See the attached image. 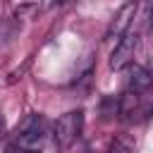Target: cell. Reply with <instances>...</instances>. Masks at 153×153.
<instances>
[{
  "label": "cell",
  "mask_w": 153,
  "mask_h": 153,
  "mask_svg": "<svg viewBox=\"0 0 153 153\" xmlns=\"http://www.w3.org/2000/svg\"><path fill=\"white\" fill-rule=\"evenodd\" d=\"M120 112L129 120V122H141L146 117L153 115V88L134 93V91H124L122 100H120Z\"/></svg>",
  "instance_id": "6da1fadb"
},
{
  "label": "cell",
  "mask_w": 153,
  "mask_h": 153,
  "mask_svg": "<svg viewBox=\"0 0 153 153\" xmlns=\"http://www.w3.org/2000/svg\"><path fill=\"white\" fill-rule=\"evenodd\" d=\"M81 127H84V112H81V110H69V112H65V115L55 122V127H53L55 143H57L60 148H69V146L79 139Z\"/></svg>",
  "instance_id": "7a4b0ae2"
},
{
  "label": "cell",
  "mask_w": 153,
  "mask_h": 153,
  "mask_svg": "<svg viewBox=\"0 0 153 153\" xmlns=\"http://www.w3.org/2000/svg\"><path fill=\"white\" fill-rule=\"evenodd\" d=\"M136 48H139V33L129 29V31L115 43V50H112V55H110V69L120 72V69H124V67H131Z\"/></svg>",
  "instance_id": "3957f363"
},
{
  "label": "cell",
  "mask_w": 153,
  "mask_h": 153,
  "mask_svg": "<svg viewBox=\"0 0 153 153\" xmlns=\"http://www.w3.org/2000/svg\"><path fill=\"white\" fill-rule=\"evenodd\" d=\"M134 14H136V2H127V5H122V7L117 10V14L112 17L108 31H105V38H110V41L117 38V41H120V38L129 31V24H131Z\"/></svg>",
  "instance_id": "277c9868"
},
{
  "label": "cell",
  "mask_w": 153,
  "mask_h": 153,
  "mask_svg": "<svg viewBox=\"0 0 153 153\" xmlns=\"http://www.w3.org/2000/svg\"><path fill=\"white\" fill-rule=\"evenodd\" d=\"M43 131H45V122L41 115H29L19 129V146L22 148H33L41 139H43Z\"/></svg>",
  "instance_id": "5b68a950"
},
{
  "label": "cell",
  "mask_w": 153,
  "mask_h": 153,
  "mask_svg": "<svg viewBox=\"0 0 153 153\" xmlns=\"http://www.w3.org/2000/svg\"><path fill=\"white\" fill-rule=\"evenodd\" d=\"M148 88H153V74L148 72V67L131 65L129 67V76H127V91L141 93V91H148Z\"/></svg>",
  "instance_id": "8992f818"
},
{
  "label": "cell",
  "mask_w": 153,
  "mask_h": 153,
  "mask_svg": "<svg viewBox=\"0 0 153 153\" xmlns=\"http://www.w3.org/2000/svg\"><path fill=\"white\" fill-rule=\"evenodd\" d=\"M108 153H134V143H131V139L120 136V139H115V141H112V146H110V151H108Z\"/></svg>",
  "instance_id": "52a82bcc"
},
{
  "label": "cell",
  "mask_w": 153,
  "mask_h": 153,
  "mask_svg": "<svg viewBox=\"0 0 153 153\" xmlns=\"http://www.w3.org/2000/svg\"><path fill=\"white\" fill-rule=\"evenodd\" d=\"M19 153H43V151H38V148H22Z\"/></svg>",
  "instance_id": "ba28073f"
},
{
  "label": "cell",
  "mask_w": 153,
  "mask_h": 153,
  "mask_svg": "<svg viewBox=\"0 0 153 153\" xmlns=\"http://www.w3.org/2000/svg\"><path fill=\"white\" fill-rule=\"evenodd\" d=\"M5 134V122H2V117H0V136Z\"/></svg>",
  "instance_id": "9c48e42d"
},
{
  "label": "cell",
  "mask_w": 153,
  "mask_h": 153,
  "mask_svg": "<svg viewBox=\"0 0 153 153\" xmlns=\"http://www.w3.org/2000/svg\"><path fill=\"white\" fill-rule=\"evenodd\" d=\"M151 31H153V19H151Z\"/></svg>",
  "instance_id": "30bf717a"
}]
</instances>
